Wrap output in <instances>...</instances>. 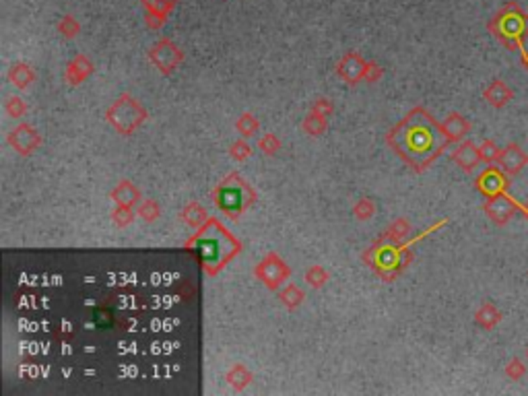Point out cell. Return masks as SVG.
I'll return each instance as SVG.
<instances>
[{
    "mask_svg": "<svg viewBox=\"0 0 528 396\" xmlns=\"http://www.w3.org/2000/svg\"><path fill=\"white\" fill-rule=\"evenodd\" d=\"M442 124H438L425 110L411 112L392 132L390 145L397 153L409 161L417 171L425 170L448 145Z\"/></svg>",
    "mask_w": 528,
    "mask_h": 396,
    "instance_id": "cell-1",
    "label": "cell"
},
{
    "mask_svg": "<svg viewBox=\"0 0 528 396\" xmlns=\"http://www.w3.org/2000/svg\"><path fill=\"white\" fill-rule=\"evenodd\" d=\"M487 29L508 50L525 52V42L528 40V13H525L514 0H510L493 15V19H489Z\"/></svg>",
    "mask_w": 528,
    "mask_h": 396,
    "instance_id": "cell-2",
    "label": "cell"
},
{
    "mask_svg": "<svg viewBox=\"0 0 528 396\" xmlns=\"http://www.w3.org/2000/svg\"><path fill=\"white\" fill-rule=\"evenodd\" d=\"M196 254L202 258L205 264H223L227 260L230 254H234V250L230 252V246H235L234 239H230L227 231L221 229L217 223H211L196 239Z\"/></svg>",
    "mask_w": 528,
    "mask_h": 396,
    "instance_id": "cell-3",
    "label": "cell"
},
{
    "mask_svg": "<svg viewBox=\"0 0 528 396\" xmlns=\"http://www.w3.org/2000/svg\"><path fill=\"white\" fill-rule=\"evenodd\" d=\"M483 211L487 213V217L495 223V225H508L512 221V217L516 213H522L525 211V205H520L518 200H514L512 196L506 194H497V196H491L487 198V203L483 205Z\"/></svg>",
    "mask_w": 528,
    "mask_h": 396,
    "instance_id": "cell-4",
    "label": "cell"
},
{
    "mask_svg": "<svg viewBox=\"0 0 528 396\" xmlns=\"http://www.w3.org/2000/svg\"><path fill=\"white\" fill-rule=\"evenodd\" d=\"M108 118H110V122L116 126L120 132L128 134L130 130H134L143 122L145 112L138 108V104L134 100H130V97L124 95L118 104H114V108L110 110Z\"/></svg>",
    "mask_w": 528,
    "mask_h": 396,
    "instance_id": "cell-5",
    "label": "cell"
},
{
    "mask_svg": "<svg viewBox=\"0 0 528 396\" xmlns=\"http://www.w3.org/2000/svg\"><path fill=\"white\" fill-rule=\"evenodd\" d=\"M474 186H477V190L485 198H491V196H497V194H506L508 188H510V175L502 170L499 166H491V168H487L477 177Z\"/></svg>",
    "mask_w": 528,
    "mask_h": 396,
    "instance_id": "cell-6",
    "label": "cell"
},
{
    "mask_svg": "<svg viewBox=\"0 0 528 396\" xmlns=\"http://www.w3.org/2000/svg\"><path fill=\"white\" fill-rule=\"evenodd\" d=\"M497 166L506 171L510 177H514V175H518L528 166V153L520 145L510 143L508 147L502 149V157H499Z\"/></svg>",
    "mask_w": 528,
    "mask_h": 396,
    "instance_id": "cell-7",
    "label": "cell"
},
{
    "mask_svg": "<svg viewBox=\"0 0 528 396\" xmlns=\"http://www.w3.org/2000/svg\"><path fill=\"white\" fill-rule=\"evenodd\" d=\"M483 100H485L491 108L502 110V108H506V106L514 100V91H512V87H510L506 81L495 79V81H491V83L485 87Z\"/></svg>",
    "mask_w": 528,
    "mask_h": 396,
    "instance_id": "cell-8",
    "label": "cell"
},
{
    "mask_svg": "<svg viewBox=\"0 0 528 396\" xmlns=\"http://www.w3.org/2000/svg\"><path fill=\"white\" fill-rule=\"evenodd\" d=\"M470 128H472V124H470L469 120L463 116V113H450L444 122H442V130H444V134H446V138L450 141V143H461L467 134L470 132Z\"/></svg>",
    "mask_w": 528,
    "mask_h": 396,
    "instance_id": "cell-9",
    "label": "cell"
},
{
    "mask_svg": "<svg viewBox=\"0 0 528 396\" xmlns=\"http://www.w3.org/2000/svg\"><path fill=\"white\" fill-rule=\"evenodd\" d=\"M287 273H289V271H287L285 262L279 260L277 256H269L266 262H262V264L258 267V277L264 279V283L269 285V287H277V285L287 277Z\"/></svg>",
    "mask_w": 528,
    "mask_h": 396,
    "instance_id": "cell-10",
    "label": "cell"
},
{
    "mask_svg": "<svg viewBox=\"0 0 528 396\" xmlns=\"http://www.w3.org/2000/svg\"><path fill=\"white\" fill-rule=\"evenodd\" d=\"M179 58H182V54L177 52L176 46H174L172 42H168V40L159 42V44L151 50V60H153L163 72H166V70H172L177 62H179Z\"/></svg>",
    "mask_w": 528,
    "mask_h": 396,
    "instance_id": "cell-11",
    "label": "cell"
},
{
    "mask_svg": "<svg viewBox=\"0 0 528 396\" xmlns=\"http://www.w3.org/2000/svg\"><path fill=\"white\" fill-rule=\"evenodd\" d=\"M502 318H504V314H502V310L493 301H483L479 306V310L474 312V322L483 331H493L502 322Z\"/></svg>",
    "mask_w": 528,
    "mask_h": 396,
    "instance_id": "cell-12",
    "label": "cell"
},
{
    "mask_svg": "<svg viewBox=\"0 0 528 396\" xmlns=\"http://www.w3.org/2000/svg\"><path fill=\"white\" fill-rule=\"evenodd\" d=\"M452 159L463 168L465 171H472L483 159H481V151H479V147L477 145H472L470 141H465V143H461V147L458 149H454L452 151Z\"/></svg>",
    "mask_w": 528,
    "mask_h": 396,
    "instance_id": "cell-13",
    "label": "cell"
},
{
    "mask_svg": "<svg viewBox=\"0 0 528 396\" xmlns=\"http://www.w3.org/2000/svg\"><path fill=\"white\" fill-rule=\"evenodd\" d=\"M174 4H176V0H145L149 27H159L166 21V17L170 15V10L174 8Z\"/></svg>",
    "mask_w": 528,
    "mask_h": 396,
    "instance_id": "cell-14",
    "label": "cell"
},
{
    "mask_svg": "<svg viewBox=\"0 0 528 396\" xmlns=\"http://www.w3.org/2000/svg\"><path fill=\"white\" fill-rule=\"evenodd\" d=\"M219 205H221V209L223 211H227V213H239L241 209H243V190L241 188H237V186H225V188H221L219 190Z\"/></svg>",
    "mask_w": 528,
    "mask_h": 396,
    "instance_id": "cell-15",
    "label": "cell"
},
{
    "mask_svg": "<svg viewBox=\"0 0 528 396\" xmlns=\"http://www.w3.org/2000/svg\"><path fill=\"white\" fill-rule=\"evenodd\" d=\"M10 143H13V145H15L21 153H29L31 149H35V147H38L40 138H38L35 130H31V128H27V126H21L19 130H15V132H13Z\"/></svg>",
    "mask_w": 528,
    "mask_h": 396,
    "instance_id": "cell-16",
    "label": "cell"
},
{
    "mask_svg": "<svg viewBox=\"0 0 528 396\" xmlns=\"http://www.w3.org/2000/svg\"><path fill=\"white\" fill-rule=\"evenodd\" d=\"M341 74L347 79V81H357L359 77H363V72H365V62L361 60V58L357 56V54H347V56L343 58V62H341Z\"/></svg>",
    "mask_w": 528,
    "mask_h": 396,
    "instance_id": "cell-17",
    "label": "cell"
},
{
    "mask_svg": "<svg viewBox=\"0 0 528 396\" xmlns=\"http://www.w3.org/2000/svg\"><path fill=\"white\" fill-rule=\"evenodd\" d=\"M504 374H506V378H508V380L518 382V380H522V378L528 374V365L522 361V359H520V357H512V359L506 363Z\"/></svg>",
    "mask_w": 528,
    "mask_h": 396,
    "instance_id": "cell-18",
    "label": "cell"
},
{
    "mask_svg": "<svg viewBox=\"0 0 528 396\" xmlns=\"http://www.w3.org/2000/svg\"><path fill=\"white\" fill-rule=\"evenodd\" d=\"M479 151H481V159H483V164H489V166L497 164V161H499V157H502V149H499V147H497V143H495V141H491V138L483 141V143H481V147H479Z\"/></svg>",
    "mask_w": 528,
    "mask_h": 396,
    "instance_id": "cell-19",
    "label": "cell"
},
{
    "mask_svg": "<svg viewBox=\"0 0 528 396\" xmlns=\"http://www.w3.org/2000/svg\"><path fill=\"white\" fill-rule=\"evenodd\" d=\"M114 196H116L118 203H120L122 207H126V209H128V207L136 200L138 192H136V190H134L128 182H122V186H120L116 192H114Z\"/></svg>",
    "mask_w": 528,
    "mask_h": 396,
    "instance_id": "cell-20",
    "label": "cell"
},
{
    "mask_svg": "<svg viewBox=\"0 0 528 396\" xmlns=\"http://www.w3.org/2000/svg\"><path fill=\"white\" fill-rule=\"evenodd\" d=\"M10 79H13V81H17V85H19V87H27V83L33 79V74H31V70H29L25 64H17V66H13Z\"/></svg>",
    "mask_w": 528,
    "mask_h": 396,
    "instance_id": "cell-21",
    "label": "cell"
},
{
    "mask_svg": "<svg viewBox=\"0 0 528 396\" xmlns=\"http://www.w3.org/2000/svg\"><path fill=\"white\" fill-rule=\"evenodd\" d=\"M58 29H60V33H62V35H66V38H74V35L79 33L81 25H79V23L74 21V17L66 15V17H62V21H60Z\"/></svg>",
    "mask_w": 528,
    "mask_h": 396,
    "instance_id": "cell-22",
    "label": "cell"
},
{
    "mask_svg": "<svg viewBox=\"0 0 528 396\" xmlns=\"http://www.w3.org/2000/svg\"><path fill=\"white\" fill-rule=\"evenodd\" d=\"M281 297H283V303H285V306H289V308H295V306H299V303H301V299H303V293H301L297 287H294V285H291V287H287V289L283 291V295H281Z\"/></svg>",
    "mask_w": 528,
    "mask_h": 396,
    "instance_id": "cell-23",
    "label": "cell"
},
{
    "mask_svg": "<svg viewBox=\"0 0 528 396\" xmlns=\"http://www.w3.org/2000/svg\"><path fill=\"white\" fill-rule=\"evenodd\" d=\"M324 120L320 118V116H312V118H307V122H305V130L310 132V134H314V136H318L322 130H324Z\"/></svg>",
    "mask_w": 528,
    "mask_h": 396,
    "instance_id": "cell-24",
    "label": "cell"
},
{
    "mask_svg": "<svg viewBox=\"0 0 528 396\" xmlns=\"http://www.w3.org/2000/svg\"><path fill=\"white\" fill-rule=\"evenodd\" d=\"M307 281L314 285V287H320V285H324V281H326V273H324L320 267H314V269L307 273Z\"/></svg>",
    "mask_w": 528,
    "mask_h": 396,
    "instance_id": "cell-25",
    "label": "cell"
},
{
    "mask_svg": "<svg viewBox=\"0 0 528 396\" xmlns=\"http://www.w3.org/2000/svg\"><path fill=\"white\" fill-rule=\"evenodd\" d=\"M237 128H239L246 136H250V134L256 130V122H254V118H252V116H243V118H241V122L237 124Z\"/></svg>",
    "mask_w": 528,
    "mask_h": 396,
    "instance_id": "cell-26",
    "label": "cell"
},
{
    "mask_svg": "<svg viewBox=\"0 0 528 396\" xmlns=\"http://www.w3.org/2000/svg\"><path fill=\"white\" fill-rule=\"evenodd\" d=\"M230 380H239L237 388H241V386L250 380V374H246V372H243V367H241V365H237L234 372L230 374Z\"/></svg>",
    "mask_w": 528,
    "mask_h": 396,
    "instance_id": "cell-27",
    "label": "cell"
},
{
    "mask_svg": "<svg viewBox=\"0 0 528 396\" xmlns=\"http://www.w3.org/2000/svg\"><path fill=\"white\" fill-rule=\"evenodd\" d=\"M355 213L359 215V219H369V215L374 213V207L369 205V200H363V203H359Z\"/></svg>",
    "mask_w": 528,
    "mask_h": 396,
    "instance_id": "cell-28",
    "label": "cell"
},
{
    "mask_svg": "<svg viewBox=\"0 0 528 396\" xmlns=\"http://www.w3.org/2000/svg\"><path fill=\"white\" fill-rule=\"evenodd\" d=\"M279 147V143H277V138L275 136H266V138H262L260 141V149H264L266 153H275V149Z\"/></svg>",
    "mask_w": 528,
    "mask_h": 396,
    "instance_id": "cell-29",
    "label": "cell"
},
{
    "mask_svg": "<svg viewBox=\"0 0 528 396\" xmlns=\"http://www.w3.org/2000/svg\"><path fill=\"white\" fill-rule=\"evenodd\" d=\"M141 215H143L147 221H153V219L157 217V207H155L153 203H147V205L141 209Z\"/></svg>",
    "mask_w": 528,
    "mask_h": 396,
    "instance_id": "cell-30",
    "label": "cell"
},
{
    "mask_svg": "<svg viewBox=\"0 0 528 396\" xmlns=\"http://www.w3.org/2000/svg\"><path fill=\"white\" fill-rule=\"evenodd\" d=\"M232 155H234L235 159H243V157L250 155V147H246L243 143H237L234 147V151H232Z\"/></svg>",
    "mask_w": 528,
    "mask_h": 396,
    "instance_id": "cell-31",
    "label": "cell"
},
{
    "mask_svg": "<svg viewBox=\"0 0 528 396\" xmlns=\"http://www.w3.org/2000/svg\"><path fill=\"white\" fill-rule=\"evenodd\" d=\"M522 62H525V66L528 68V50H525V52H522Z\"/></svg>",
    "mask_w": 528,
    "mask_h": 396,
    "instance_id": "cell-32",
    "label": "cell"
},
{
    "mask_svg": "<svg viewBox=\"0 0 528 396\" xmlns=\"http://www.w3.org/2000/svg\"><path fill=\"white\" fill-rule=\"evenodd\" d=\"M527 361H528V347H527Z\"/></svg>",
    "mask_w": 528,
    "mask_h": 396,
    "instance_id": "cell-33",
    "label": "cell"
},
{
    "mask_svg": "<svg viewBox=\"0 0 528 396\" xmlns=\"http://www.w3.org/2000/svg\"><path fill=\"white\" fill-rule=\"evenodd\" d=\"M527 277H528V271H527Z\"/></svg>",
    "mask_w": 528,
    "mask_h": 396,
    "instance_id": "cell-34",
    "label": "cell"
}]
</instances>
